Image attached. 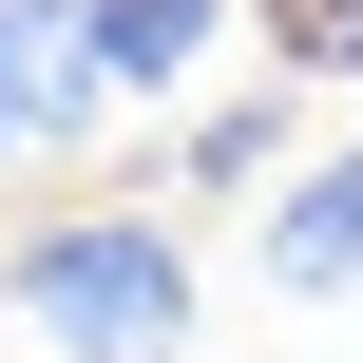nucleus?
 <instances>
[{"instance_id": "nucleus-5", "label": "nucleus", "mask_w": 363, "mask_h": 363, "mask_svg": "<svg viewBox=\"0 0 363 363\" xmlns=\"http://www.w3.org/2000/svg\"><path fill=\"white\" fill-rule=\"evenodd\" d=\"M268 57L287 77H363V0H268Z\"/></svg>"}, {"instance_id": "nucleus-2", "label": "nucleus", "mask_w": 363, "mask_h": 363, "mask_svg": "<svg viewBox=\"0 0 363 363\" xmlns=\"http://www.w3.org/2000/svg\"><path fill=\"white\" fill-rule=\"evenodd\" d=\"M77 115H96V38H77V0H0V172L57 153Z\"/></svg>"}, {"instance_id": "nucleus-3", "label": "nucleus", "mask_w": 363, "mask_h": 363, "mask_svg": "<svg viewBox=\"0 0 363 363\" xmlns=\"http://www.w3.org/2000/svg\"><path fill=\"white\" fill-rule=\"evenodd\" d=\"M249 249H268V287H325V306H345V287H363V153H325V172H287Z\"/></svg>"}, {"instance_id": "nucleus-4", "label": "nucleus", "mask_w": 363, "mask_h": 363, "mask_svg": "<svg viewBox=\"0 0 363 363\" xmlns=\"http://www.w3.org/2000/svg\"><path fill=\"white\" fill-rule=\"evenodd\" d=\"M96 38V96H191V57L230 38V0H77Z\"/></svg>"}, {"instance_id": "nucleus-1", "label": "nucleus", "mask_w": 363, "mask_h": 363, "mask_svg": "<svg viewBox=\"0 0 363 363\" xmlns=\"http://www.w3.org/2000/svg\"><path fill=\"white\" fill-rule=\"evenodd\" d=\"M0 306L57 363H191V249H172V211H57L0 249Z\"/></svg>"}]
</instances>
